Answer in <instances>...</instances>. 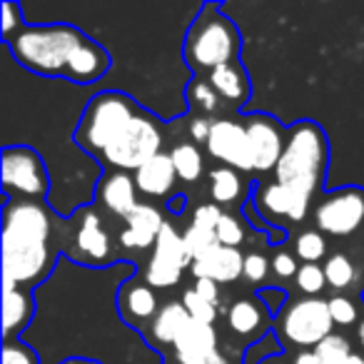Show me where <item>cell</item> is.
Here are the masks:
<instances>
[{"label": "cell", "mask_w": 364, "mask_h": 364, "mask_svg": "<svg viewBox=\"0 0 364 364\" xmlns=\"http://www.w3.org/2000/svg\"><path fill=\"white\" fill-rule=\"evenodd\" d=\"M208 152L215 160L240 172H252L255 160L250 150V137L242 122L237 120H215L208 140Z\"/></svg>", "instance_id": "cell-11"}, {"label": "cell", "mask_w": 364, "mask_h": 364, "mask_svg": "<svg viewBox=\"0 0 364 364\" xmlns=\"http://www.w3.org/2000/svg\"><path fill=\"white\" fill-rule=\"evenodd\" d=\"M269 272V259L259 252H250L245 255V269L242 274L250 279V282H262Z\"/></svg>", "instance_id": "cell-40"}, {"label": "cell", "mask_w": 364, "mask_h": 364, "mask_svg": "<svg viewBox=\"0 0 364 364\" xmlns=\"http://www.w3.org/2000/svg\"><path fill=\"white\" fill-rule=\"evenodd\" d=\"M210 364H230V362H228V359L223 357V354L218 352V354H215V357H213V362H210Z\"/></svg>", "instance_id": "cell-50"}, {"label": "cell", "mask_w": 364, "mask_h": 364, "mask_svg": "<svg viewBox=\"0 0 364 364\" xmlns=\"http://www.w3.org/2000/svg\"><path fill=\"white\" fill-rule=\"evenodd\" d=\"M167 220L160 215V210L147 203H140L125 218V230L120 232V245L125 250H147L155 247L157 235L162 232Z\"/></svg>", "instance_id": "cell-18"}, {"label": "cell", "mask_w": 364, "mask_h": 364, "mask_svg": "<svg viewBox=\"0 0 364 364\" xmlns=\"http://www.w3.org/2000/svg\"><path fill=\"white\" fill-rule=\"evenodd\" d=\"M3 364H43L41 354L26 339H6L3 342Z\"/></svg>", "instance_id": "cell-30"}, {"label": "cell", "mask_w": 364, "mask_h": 364, "mask_svg": "<svg viewBox=\"0 0 364 364\" xmlns=\"http://www.w3.org/2000/svg\"><path fill=\"white\" fill-rule=\"evenodd\" d=\"M60 364H100V362H92V359H65Z\"/></svg>", "instance_id": "cell-49"}, {"label": "cell", "mask_w": 364, "mask_h": 364, "mask_svg": "<svg viewBox=\"0 0 364 364\" xmlns=\"http://www.w3.org/2000/svg\"><path fill=\"white\" fill-rule=\"evenodd\" d=\"M3 190L6 200L18 195V200L43 203L50 195V175L46 160L38 150L28 145H6L3 147Z\"/></svg>", "instance_id": "cell-6"}, {"label": "cell", "mask_w": 364, "mask_h": 364, "mask_svg": "<svg viewBox=\"0 0 364 364\" xmlns=\"http://www.w3.org/2000/svg\"><path fill=\"white\" fill-rule=\"evenodd\" d=\"M332 314L324 299H297L287 307V312L279 317V329L284 339L297 347H317L322 339L332 334Z\"/></svg>", "instance_id": "cell-8"}, {"label": "cell", "mask_w": 364, "mask_h": 364, "mask_svg": "<svg viewBox=\"0 0 364 364\" xmlns=\"http://www.w3.org/2000/svg\"><path fill=\"white\" fill-rule=\"evenodd\" d=\"M269 364H282V362H279V359H274V362H269Z\"/></svg>", "instance_id": "cell-52"}, {"label": "cell", "mask_w": 364, "mask_h": 364, "mask_svg": "<svg viewBox=\"0 0 364 364\" xmlns=\"http://www.w3.org/2000/svg\"><path fill=\"white\" fill-rule=\"evenodd\" d=\"M182 277V269L175 267V264L165 262L160 257H150L145 269V282L150 284L152 289H167V287H175Z\"/></svg>", "instance_id": "cell-27"}, {"label": "cell", "mask_w": 364, "mask_h": 364, "mask_svg": "<svg viewBox=\"0 0 364 364\" xmlns=\"http://www.w3.org/2000/svg\"><path fill=\"white\" fill-rule=\"evenodd\" d=\"M294 252L304 262L317 264V259H322L327 255V240L317 230H307V232L297 235V240H294Z\"/></svg>", "instance_id": "cell-29"}, {"label": "cell", "mask_w": 364, "mask_h": 364, "mask_svg": "<svg viewBox=\"0 0 364 364\" xmlns=\"http://www.w3.org/2000/svg\"><path fill=\"white\" fill-rule=\"evenodd\" d=\"M172 349H175L177 364H210L218 354V332L213 324L193 319L175 339Z\"/></svg>", "instance_id": "cell-15"}, {"label": "cell", "mask_w": 364, "mask_h": 364, "mask_svg": "<svg viewBox=\"0 0 364 364\" xmlns=\"http://www.w3.org/2000/svg\"><path fill=\"white\" fill-rule=\"evenodd\" d=\"M38 312L36 292L33 289H8L3 292V334L6 339H21L31 329Z\"/></svg>", "instance_id": "cell-19"}, {"label": "cell", "mask_w": 364, "mask_h": 364, "mask_svg": "<svg viewBox=\"0 0 364 364\" xmlns=\"http://www.w3.org/2000/svg\"><path fill=\"white\" fill-rule=\"evenodd\" d=\"M357 334H359V344H362V347H364V322L359 324V332H357Z\"/></svg>", "instance_id": "cell-51"}, {"label": "cell", "mask_w": 364, "mask_h": 364, "mask_svg": "<svg viewBox=\"0 0 364 364\" xmlns=\"http://www.w3.org/2000/svg\"><path fill=\"white\" fill-rule=\"evenodd\" d=\"M185 195H175V198H172V213H182V208H185Z\"/></svg>", "instance_id": "cell-47"}, {"label": "cell", "mask_w": 364, "mask_h": 364, "mask_svg": "<svg viewBox=\"0 0 364 364\" xmlns=\"http://www.w3.org/2000/svg\"><path fill=\"white\" fill-rule=\"evenodd\" d=\"M3 46L13 53L16 63L48 80H63L73 85H92L110 70V55L85 31L70 23H43L23 26Z\"/></svg>", "instance_id": "cell-1"}, {"label": "cell", "mask_w": 364, "mask_h": 364, "mask_svg": "<svg viewBox=\"0 0 364 364\" xmlns=\"http://www.w3.org/2000/svg\"><path fill=\"white\" fill-rule=\"evenodd\" d=\"M297 287L302 289L304 294H319L324 287H327V277H324V267L319 264H312V262H304L302 267L297 269V277H294Z\"/></svg>", "instance_id": "cell-32"}, {"label": "cell", "mask_w": 364, "mask_h": 364, "mask_svg": "<svg viewBox=\"0 0 364 364\" xmlns=\"http://www.w3.org/2000/svg\"><path fill=\"white\" fill-rule=\"evenodd\" d=\"M240 31L228 16L220 13L215 3H203L185 33L182 43V55L193 70H210L220 65L237 63L240 55Z\"/></svg>", "instance_id": "cell-4"}, {"label": "cell", "mask_w": 364, "mask_h": 364, "mask_svg": "<svg viewBox=\"0 0 364 364\" xmlns=\"http://www.w3.org/2000/svg\"><path fill=\"white\" fill-rule=\"evenodd\" d=\"M162 152V132L155 115L142 110L120 137L100 155L110 167L122 172H137L145 162Z\"/></svg>", "instance_id": "cell-7"}, {"label": "cell", "mask_w": 364, "mask_h": 364, "mask_svg": "<svg viewBox=\"0 0 364 364\" xmlns=\"http://www.w3.org/2000/svg\"><path fill=\"white\" fill-rule=\"evenodd\" d=\"M142 112L137 102L130 95L120 90H105L97 92L87 100L85 110L80 115V122L75 127V145L82 152L97 157L125 132V127Z\"/></svg>", "instance_id": "cell-5"}, {"label": "cell", "mask_w": 364, "mask_h": 364, "mask_svg": "<svg viewBox=\"0 0 364 364\" xmlns=\"http://www.w3.org/2000/svg\"><path fill=\"white\" fill-rule=\"evenodd\" d=\"M272 354V357H277V354H282V347H279L277 342H274L272 334H264L259 342H255L252 347L245 352V364H257V354L259 357H264V354Z\"/></svg>", "instance_id": "cell-41"}, {"label": "cell", "mask_w": 364, "mask_h": 364, "mask_svg": "<svg viewBox=\"0 0 364 364\" xmlns=\"http://www.w3.org/2000/svg\"><path fill=\"white\" fill-rule=\"evenodd\" d=\"M223 210H220V205H215V203H205V205H200L198 210H195V215H193V223L190 225H195V228H203V230H210V232H215L218 230V223L223 220Z\"/></svg>", "instance_id": "cell-38"}, {"label": "cell", "mask_w": 364, "mask_h": 364, "mask_svg": "<svg viewBox=\"0 0 364 364\" xmlns=\"http://www.w3.org/2000/svg\"><path fill=\"white\" fill-rule=\"evenodd\" d=\"M309 195L297 193L289 185H282V182H267V185H259L255 190L252 205L259 210L262 220H267L269 225L279 223V218H287L292 223H302L304 215L309 210Z\"/></svg>", "instance_id": "cell-12"}, {"label": "cell", "mask_w": 364, "mask_h": 364, "mask_svg": "<svg viewBox=\"0 0 364 364\" xmlns=\"http://www.w3.org/2000/svg\"><path fill=\"white\" fill-rule=\"evenodd\" d=\"M329 165V142L312 120H299L287 130L284 152L274 167V180L312 198L324 182Z\"/></svg>", "instance_id": "cell-3"}, {"label": "cell", "mask_w": 364, "mask_h": 364, "mask_svg": "<svg viewBox=\"0 0 364 364\" xmlns=\"http://www.w3.org/2000/svg\"><path fill=\"white\" fill-rule=\"evenodd\" d=\"M297 259L289 252H277L272 257V272L277 277H297Z\"/></svg>", "instance_id": "cell-42"}, {"label": "cell", "mask_w": 364, "mask_h": 364, "mask_svg": "<svg viewBox=\"0 0 364 364\" xmlns=\"http://www.w3.org/2000/svg\"><path fill=\"white\" fill-rule=\"evenodd\" d=\"M210 85L215 87L220 97L230 100L232 105H245L250 97V80L247 73L240 63H230V65H220L210 73Z\"/></svg>", "instance_id": "cell-21"}, {"label": "cell", "mask_w": 364, "mask_h": 364, "mask_svg": "<svg viewBox=\"0 0 364 364\" xmlns=\"http://www.w3.org/2000/svg\"><path fill=\"white\" fill-rule=\"evenodd\" d=\"M215 235H218V242L225 245V247H240L242 240H245V232H242V228H240V223L228 213H225L223 220L218 223Z\"/></svg>", "instance_id": "cell-36"}, {"label": "cell", "mask_w": 364, "mask_h": 364, "mask_svg": "<svg viewBox=\"0 0 364 364\" xmlns=\"http://www.w3.org/2000/svg\"><path fill=\"white\" fill-rule=\"evenodd\" d=\"M193 322L190 312L185 309L182 302H167L165 307H160L157 317L152 319L150 324V337L155 339L157 344H175V339L180 337V332L188 324Z\"/></svg>", "instance_id": "cell-22"}, {"label": "cell", "mask_w": 364, "mask_h": 364, "mask_svg": "<svg viewBox=\"0 0 364 364\" xmlns=\"http://www.w3.org/2000/svg\"><path fill=\"white\" fill-rule=\"evenodd\" d=\"M0 11H3L0 31H3V41H6V38L16 36L26 23H23V8L18 6V3H13V0H6V3L0 6Z\"/></svg>", "instance_id": "cell-37"}, {"label": "cell", "mask_w": 364, "mask_h": 364, "mask_svg": "<svg viewBox=\"0 0 364 364\" xmlns=\"http://www.w3.org/2000/svg\"><path fill=\"white\" fill-rule=\"evenodd\" d=\"M324 277H327V284L334 289H347L354 279V264L352 259L344 252H334L332 257L324 262Z\"/></svg>", "instance_id": "cell-28"}, {"label": "cell", "mask_w": 364, "mask_h": 364, "mask_svg": "<svg viewBox=\"0 0 364 364\" xmlns=\"http://www.w3.org/2000/svg\"><path fill=\"white\" fill-rule=\"evenodd\" d=\"M195 292L200 294L203 299H208V302L218 304V297H220V287L218 282H213V279H195Z\"/></svg>", "instance_id": "cell-45"}, {"label": "cell", "mask_w": 364, "mask_h": 364, "mask_svg": "<svg viewBox=\"0 0 364 364\" xmlns=\"http://www.w3.org/2000/svg\"><path fill=\"white\" fill-rule=\"evenodd\" d=\"M210 198L215 205H230L237 203L240 193H242V180H240L237 170L223 165L210 170Z\"/></svg>", "instance_id": "cell-26"}, {"label": "cell", "mask_w": 364, "mask_h": 364, "mask_svg": "<svg viewBox=\"0 0 364 364\" xmlns=\"http://www.w3.org/2000/svg\"><path fill=\"white\" fill-rule=\"evenodd\" d=\"M53 240V215L46 203L6 200L3 213V292L33 289L48 282L58 269Z\"/></svg>", "instance_id": "cell-2"}, {"label": "cell", "mask_w": 364, "mask_h": 364, "mask_svg": "<svg viewBox=\"0 0 364 364\" xmlns=\"http://www.w3.org/2000/svg\"><path fill=\"white\" fill-rule=\"evenodd\" d=\"M245 130L250 137V150H252L255 170L274 172L279 157L284 152L287 132L279 127V122L272 115H250L245 122Z\"/></svg>", "instance_id": "cell-13"}, {"label": "cell", "mask_w": 364, "mask_h": 364, "mask_svg": "<svg viewBox=\"0 0 364 364\" xmlns=\"http://www.w3.org/2000/svg\"><path fill=\"white\" fill-rule=\"evenodd\" d=\"M314 225L319 232L332 237H347L364 225V190L342 188L327 195L314 208Z\"/></svg>", "instance_id": "cell-9"}, {"label": "cell", "mask_w": 364, "mask_h": 364, "mask_svg": "<svg viewBox=\"0 0 364 364\" xmlns=\"http://www.w3.org/2000/svg\"><path fill=\"white\" fill-rule=\"evenodd\" d=\"M210 132H213V122L205 120V117H195V120L190 122V137H193L195 142H205V145H208Z\"/></svg>", "instance_id": "cell-44"}, {"label": "cell", "mask_w": 364, "mask_h": 364, "mask_svg": "<svg viewBox=\"0 0 364 364\" xmlns=\"http://www.w3.org/2000/svg\"><path fill=\"white\" fill-rule=\"evenodd\" d=\"M77 230H75V250L70 252V262H87L97 264V267H112L117 264L112 259V240L107 230L102 228L100 215L92 208L80 210L77 213Z\"/></svg>", "instance_id": "cell-10"}, {"label": "cell", "mask_w": 364, "mask_h": 364, "mask_svg": "<svg viewBox=\"0 0 364 364\" xmlns=\"http://www.w3.org/2000/svg\"><path fill=\"white\" fill-rule=\"evenodd\" d=\"M172 165H175L177 180L182 182H198L205 172V160L203 152L198 150L195 142H177L170 152Z\"/></svg>", "instance_id": "cell-25"}, {"label": "cell", "mask_w": 364, "mask_h": 364, "mask_svg": "<svg viewBox=\"0 0 364 364\" xmlns=\"http://www.w3.org/2000/svg\"><path fill=\"white\" fill-rule=\"evenodd\" d=\"M267 307L257 299H237L232 307L228 309V324L235 334L240 337H250V334L259 332L267 319Z\"/></svg>", "instance_id": "cell-23"}, {"label": "cell", "mask_w": 364, "mask_h": 364, "mask_svg": "<svg viewBox=\"0 0 364 364\" xmlns=\"http://www.w3.org/2000/svg\"><path fill=\"white\" fill-rule=\"evenodd\" d=\"M314 354H317L322 364H337V362H342L344 357L352 354V347H349V342L342 334H329L327 339H322V342L314 347Z\"/></svg>", "instance_id": "cell-31"}, {"label": "cell", "mask_w": 364, "mask_h": 364, "mask_svg": "<svg viewBox=\"0 0 364 364\" xmlns=\"http://www.w3.org/2000/svg\"><path fill=\"white\" fill-rule=\"evenodd\" d=\"M188 100L193 105H198L200 110L205 112H215L218 110V100L220 95L215 92V87L210 82H203V80H193L188 85Z\"/></svg>", "instance_id": "cell-34"}, {"label": "cell", "mask_w": 364, "mask_h": 364, "mask_svg": "<svg viewBox=\"0 0 364 364\" xmlns=\"http://www.w3.org/2000/svg\"><path fill=\"white\" fill-rule=\"evenodd\" d=\"M185 245H188L190 255H193V259H198L200 255H205L210 247H215L218 245V235L210 232V230H203V228H195V225H190L188 230H185Z\"/></svg>", "instance_id": "cell-35"}, {"label": "cell", "mask_w": 364, "mask_h": 364, "mask_svg": "<svg viewBox=\"0 0 364 364\" xmlns=\"http://www.w3.org/2000/svg\"><path fill=\"white\" fill-rule=\"evenodd\" d=\"M327 304H329V314H332L334 324H342V327H347V324H352L354 319H357V307L352 304V299L332 297Z\"/></svg>", "instance_id": "cell-39"}, {"label": "cell", "mask_w": 364, "mask_h": 364, "mask_svg": "<svg viewBox=\"0 0 364 364\" xmlns=\"http://www.w3.org/2000/svg\"><path fill=\"white\" fill-rule=\"evenodd\" d=\"M245 269V255L237 247H225V245H215L198 259H193V272L195 279H213L218 284H228L240 279Z\"/></svg>", "instance_id": "cell-14"}, {"label": "cell", "mask_w": 364, "mask_h": 364, "mask_svg": "<svg viewBox=\"0 0 364 364\" xmlns=\"http://www.w3.org/2000/svg\"><path fill=\"white\" fill-rule=\"evenodd\" d=\"M180 302L185 304V309L190 312V317L198 319V322L213 324L215 319H218V307H215L213 302H208V299L200 297L195 289H185V294H182Z\"/></svg>", "instance_id": "cell-33"}, {"label": "cell", "mask_w": 364, "mask_h": 364, "mask_svg": "<svg viewBox=\"0 0 364 364\" xmlns=\"http://www.w3.org/2000/svg\"><path fill=\"white\" fill-rule=\"evenodd\" d=\"M337 364H364V357H359V354H349V357H344L342 362H337Z\"/></svg>", "instance_id": "cell-48"}, {"label": "cell", "mask_w": 364, "mask_h": 364, "mask_svg": "<svg viewBox=\"0 0 364 364\" xmlns=\"http://www.w3.org/2000/svg\"><path fill=\"white\" fill-rule=\"evenodd\" d=\"M292 364H322V362H319V357L314 354V349H304V352H299L297 357H294Z\"/></svg>", "instance_id": "cell-46"}, {"label": "cell", "mask_w": 364, "mask_h": 364, "mask_svg": "<svg viewBox=\"0 0 364 364\" xmlns=\"http://www.w3.org/2000/svg\"><path fill=\"white\" fill-rule=\"evenodd\" d=\"M284 299H287V294H284L282 289H277V287H264V289H259V302H262L264 307H267L269 314H277L279 307L284 304Z\"/></svg>", "instance_id": "cell-43"}, {"label": "cell", "mask_w": 364, "mask_h": 364, "mask_svg": "<svg viewBox=\"0 0 364 364\" xmlns=\"http://www.w3.org/2000/svg\"><path fill=\"white\" fill-rule=\"evenodd\" d=\"M117 312L127 327H137L142 322H150L157 317V294L147 282L130 277L117 289Z\"/></svg>", "instance_id": "cell-16"}, {"label": "cell", "mask_w": 364, "mask_h": 364, "mask_svg": "<svg viewBox=\"0 0 364 364\" xmlns=\"http://www.w3.org/2000/svg\"><path fill=\"white\" fill-rule=\"evenodd\" d=\"M137 193H140V190H137V185H135V177L127 175V172H122V170L107 172L95 188L97 203H100L110 215L122 218V220L140 205L137 203Z\"/></svg>", "instance_id": "cell-17"}, {"label": "cell", "mask_w": 364, "mask_h": 364, "mask_svg": "<svg viewBox=\"0 0 364 364\" xmlns=\"http://www.w3.org/2000/svg\"><path fill=\"white\" fill-rule=\"evenodd\" d=\"M132 177H135V185L142 195H147V198H167L177 182V172L175 165H172L170 152L155 155L140 170L132 172Z\"/></svg>", "instance_id": "cell-20"}, {"label": "cell", "mask_w": 364, "mask_h": 364, "mask_svg": "<svg viewBox=\"0 0 364 364\" xmlns=\"http://www.w3.org/2000/svg\"><path fill=\"white\" fill-rule=\"evenodd\" d=\"M152 257L165 259V262L180 267L182 272L188 267H193V255H190L188 245H185V237L177 235V230L172 228L170 223H165L162 232L157 235V242H155V247H152Z\"/></svg>", "instance_id": "cell-24"}]
</instances>
